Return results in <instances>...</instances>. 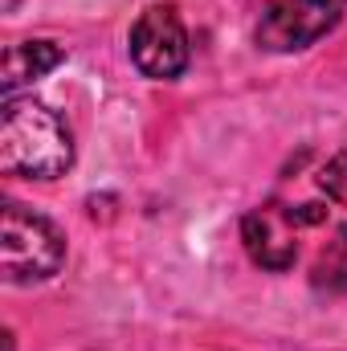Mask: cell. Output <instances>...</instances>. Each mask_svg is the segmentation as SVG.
<instances>
[{"mask_svg":"<svg viewBox=\"0 0 347 351\" xmlns=\"http://www.w3.org/2000/svg\"><path fill=\"white\" fill-rule=\"evenodd\" d=\"M188 53H192L188 29L172 4H152L131 25V62L143 78H156V82L180 78L188 66Z\"/></svg>","mask_w":347,"mask_h":351,"instance_id":"277c9868","label":"cell"},{"mask_svg":"<svg viewBox=\"0 0 347 351\" xmlns=\"http://www.w3.org/2000/svg\"><path fill=\"white\" fill-rule=\"evenodd\" d=\"M327 217L323 204H261L254 208L246 221H241V241L250 250V258L261 265V269H290L294 258H298V229H311Z\"/></svg>","mask_w":347,"mask_h":351,"instance_id":"3957f363","label":"cell"},{"mask_svg":"<svg viewBox=\"0 0 347 351\" xmlns=\"http://www.w3.org/2000/svg\"><path fill=\"white\" fill-rule=\"evenodd\" d=\"M311 282H315V290L347 294V225H339L335 237L323 245L319 262H315V269H311Z\"/></svg>","mask_w":347,"mask_h":351,"instance_id":"52a82bcc","label":"cell"},{"mask_svg":"<svg viewBox=\"0 0 347 351\" xmlns=\"http://www.w3.org/2000/svg\"><path fill=\"white\" fill-rule=\"evenodd\" d=\"M347 0H274L258 21V45L270 53H294L315 45L319 37H327L339 16H344Z\"/></svg>","mask_w":347,"mask_h":351,"instance_id":"5b68a950","label":"cell"},{"mask_svg":"<svg viewBox=\"0 0 347 351\" xmlns=\"http://www.w3.org/2000/svg\"><path fill=\"white\" fill-rule=\"evenodd\" d=\"M66 262V237L62 229L25 208V204H4V221H0V269L4 282H45L53 278Z\"/></svg>","mask_w":347,"mask_h":351,"instance_id":"7a4b0ae2","label":"cell"},{"mask_svg":"<svg viewBox=\"0 0 347 351\" xmlns=\"http://www.w3.org/2000/svg\"><path fill=\"white\" fill-rule=\"evenodd\" d=\"M74 164V135L58 110L37 98H8L0 119V172L53 180Z\"/></svg>","mask_w":347,"mask_h":351,"instance_id":"6da1fadb","label":"cell"},{"mask_svg":"<svg viewBox=\"0 0 347 351\" xmlns=\"http://www.w3.org/2000/svg\"><path fill=\"white\" fill-rule=\"evenodd\" d=\"M66 62V49L53 41H16L4 49V98H16L25 82L45 78L53 66Z\"/></svg>","mask_w":347,"mask_h":351,"instance_id":"8992f818","label":"cell"},{"mask_svg":"<svg viewBox=\"0 0 347 351\" xmlns=\"http://www.w3.org/2000/svg\"><path fill=\"white\" fill-rule=\"evenodd\" d=\"M319 188H323L335 204L347 208V147L327 160V168H323V176H319Z\"/></svg>","mask_w":347,"mask_h":351,"instance_id":"ba28073f","label":"cell"}]
</instances>
